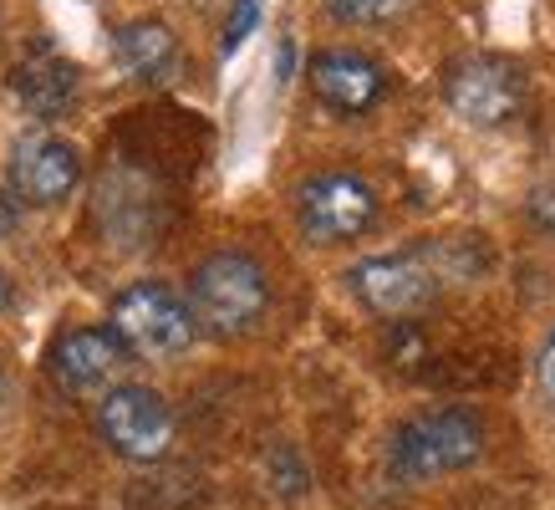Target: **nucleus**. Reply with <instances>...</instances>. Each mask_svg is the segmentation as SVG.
Instances as JSON below:
<instances>
[{
	"label": "nucleus",
	"mask_w": 555,
	"mask_h": 510,
	"mask_svg": "<svg viewBox=\"0 0 555 510\" xmlns=\"http://www.w3.org/2000/svg\"><path fill=\"white\" fill-rule=\"evenodd\" d=\"M485 419L474 408H428V413H413L408 424L392 429L387 470L398 480H438L454 475V470H469L474 459L485 455Z\"/></svg>",
	"instance_id": "1"
},
{
	"label": "nucleus",
	"mask_w": 555,
	"mask_h": 510,
	"mask_svg": "<svg viewBox=\"0 0 555 510\" xmlns=\"http://www.w3.org/2000/svg\"><path fill=\"white\" fill-rule=\"evenodd\" d=\"M270 306V281L260 260L245 251H215L204 255L194 276H189V311L204 332L215 337H240L250 332Z\"/></svg>",
	"instance_id": "2"
},
{
	"label": "nucleus",
	"mask_w": 555,
	"mask_h": 510,
	"mask_svg": "<svg viewBox=\"0 0 555 510\" xmlns=\"http://www.w3.org/2000/svg\"><path fill=\"white\" fill-rule=\"evenodd\" d=\"M107 332L122 342V353L138 357H173L184 353L199 322L189 302L164 281H133L113 296V311H107Z\"/></svg>",
	"instance_id": "3"
},
{
	"label": "nucleus",
	"mask_w": 555,
	"mask_h": 510,
	"mask_svg": "<svg viewBox=\"0 0 555 510\" xmlns=\"http://www.w3.org/2000/svg\"><path fill=\"white\" fill-rule=\"evenodd\" d=\"M443 102L474 128H500L520 118L525 107V72L509 56L494 51H469L443 67Z\"/></svg>",
	"instance_id": "4"
},
{
	"label": "nucleus",
	"mask_w": 555,
	"mask_h": 510,
	"mask_svg": "<svg viewBox=\"0 0 555 510\" xmlns=\"http://www.w3.org/2000/svg\"><path fill=\"white\" fill-rule=\"evenodd\" d=\"M296 220L311 245H347L377 225V189L347 169L311 174L296 189Z\"/></svg>",
	"instance_id": "5"
},
{
	"label": "nucleus",
	"mask_w": 555,
	"mask_h": 510,
	"mask_svg": "<svg viewBox=\"0 0 555 510\" xmlns=\"http://www.w3.org/2000/svg\"><path fill=\"white\" fill-rule=\"evenodd\" d=\"M98 434L113 455L133 459V464H153L173 444V408L143 383H118V388L102 393Z\"/></svg>",
	"instance_id": "6"
},
{
	"label": "nucleus",
	"mask_w": 555,
	"mask_h": 510,
	"mask_svg": "<svg viewBox=\"0 0 555 510\" xmlns=\"http://www.w3.org/2000/svg\"><path fill=\"white\" fill-rule=\"evenodd\" d=\"M347 281H352V296L362 306H367L372 317H418L423 306L438 296V286H443V276L423 260V255H367V260H357L352 271H347Z\"/></svg>",
	"instance_id": "7"
},
{
	"label": "nucleus",
	"mask_w": 555,
	"mask_h": 510,
	"mask_svg": "<svg viewBox=\"0 0 555 510\" xmlns=\"http://www.w3.org/2000/svg\"><path fill=\"white\" fill-rule=\"evenodd\" d=\"M82 184V149L56 133H21L11 143V189L26 204H62Z\"/></svg>",
	"instance_id": "8"
},
{
	"label": "nucleus",
	"mask_w": 555,
	"mask_h": 510,
	"mask_svg": "<svg viewBox=\"0 0 555 510\" xmlns=\"http://www.w3.org/2000/svg\"><path fill=\"white\" fill-rule=\"evenodd\" d=\"M306 77H311V92H317L321 107H332L341 118H362L387 98V67L367 51H321V56H311Z\"/></svg>",
	"instance_id": "9"
},
{
	"label": "nucleus",
	"mask_w": 555,
	"mask_h": 510,
	"mask_svg": "<svg viewBox=\"0 0 555 510\" xmlns=\"http://www.w3.org/2000/svg\"><path fill=\"white\" fill-rule=\"evenodd\" d=\"M122 342L107 327H67L56 332V342L47 347V373L56 378V388L67 393H92L102 383H113L122 368Z\"/></svg>",
	"instance_id": "10"
},
{
	"label": "nucleus",
	"mask_w": 555,
	"mask_h": 510,
	"mask_svg": "<svg viewBox=\"0 0 555 510\" xmlns=\"http://www.w3.org/2000/svg\"><path fill=\"white\" fill-rule=\"evenodd\" d=\"M98 225L113 245H143L158 225V189L128 164H113L98 184Z\"/></svg>",
	"instance_id": "11"
},
{
	"label": "nucleus",
	"mask_w": 555,
	"mask_h": 510,
	"mask_svg": "<svg viewBox=\"0 0 555 510\" xmlns=\"http://www.w3.org/2000/svg\"><path fill=\"white\" fill-rule=\"evenodd\" d=\"M11 92H16V102L31 118H62L77 102V92H82V67L67 62L62 51L36 47L11 67Z\"/></svg>",
	"instance_id": "12"
},
{
	"label": "nucleus",
	"mask_w": 555,
	"mask_h": 510,
	"mask_svg": "<svg viewBox=\"0 0 555 510\" xmlns=\"http://www.w3.org/2000/svg\"><path fill=\"white\" fill-rule=\"evenodd\" d=\"M113 62H118L133 82H164L179 62V36L169 21L158 16H138L113 36Z\"/></svg>",
	"instance_id": "13"
},
{
	"label": "nucleus",
	"mask_w": 555,
	"mask_h": 510,
	"mask_svg": "<svg viewBox=\"0 0 555 510\" xmlns=\"http://www.w3.org/2000/svg\"><path fill=\"white\" fill-rule=\"evenodd\" d=\"M413 5V0H326V11L341 21V26H383V21H398Z\"/></svg>",
	"instance_id": "14"
},
{
	"label": "nucleus",
	"mask_w": 555,
	"mask_h": 510,
	"mask_svg": "<svg viewBox=\"0 0 555 510\" xmlns=\"http://www.w3.org/2000/svg\"><path fill=\"white\" fill-rule=\"evenodd\" d=\"M255 21H260V0H235V5H230V21H224V51H235L240 41L255 31Z\"/></svg>",
	"instance_id": "15"
},
{
	"label": "nucleus",
	"mask_w": 555,
	"mask_h": 510,
	"mask_svg": "<svg viewBox=\"0 0 555 510\" xmlns=\"http://www.w3.org/2000/svg\"><path fill=\"white\" fill-rule=\"evenodd\" d=\"M535 383L545 393V404L555 408V327L545 332V342H540V353H535Z\"/></svg>",
	"instance_id": "16"
},
{
	"label": "nucleus",
	"mask_w": 555,
	"mask_h": 510,
	"mask_svg": "<svg viewBox=\"0 0 555 510\" xmlns=\"http://www.w3.org/2000/svg\"><path fill=\"white\" fill-rule=\"evenodd\" d=\"M16 225H21V204H16V194L0 184V240L5 235H16Z\"/></svg>",
	"instance_id": "17"
},
{
	"label": "nucleus",
	"mask_w": 555,
	"mask_h": 510,
	"mask_svg": "<svg viewBox=\"0 0 555 510\" xmlns=\"http://www.w3.org/2000/svg\"><path fill=\"white\" fill-rule=\"evenodd\" d=\"M11 306V281H5V271H0V311Z\"/></svg>",
	"instance_id": "18"
},
{
	"label": "nucleus",
	"mask_w": 555,
	"mask_h": 510,
	"mask_svg": "<svg viewBox=\"0 0 555 510\" xmlns=\"http://www.w3.org/2000/svg\"><path fill=\"white\" fill-rule=\"evenodd\" d=\"M11 398V378H5V362H0V404Z\"/></svg>",
	"instance_id": "19"
}]
</instances>
